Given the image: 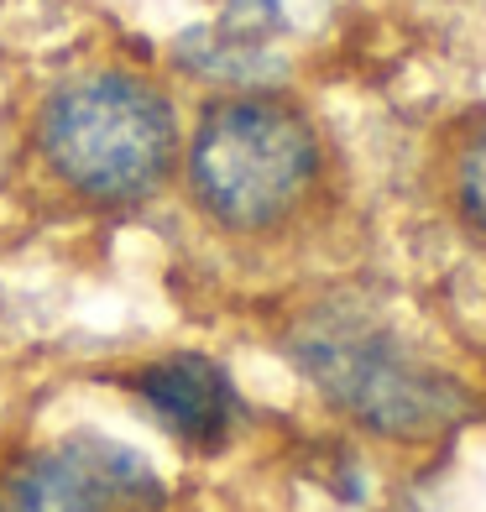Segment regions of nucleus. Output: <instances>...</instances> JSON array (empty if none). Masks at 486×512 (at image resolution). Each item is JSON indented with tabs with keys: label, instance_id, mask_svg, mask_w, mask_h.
I'll list each match as a JSON object with an SVG mask.
<instances>
[{
	"label": "nucleus",
	"instance_id": "nucleus-1",
	"mask_svg": "<svg viewBox=\"0 0 486 512\" xmlns=\"http://www.w3.org/2000/svg\"><path fill=\"white\" fill-rule=\"evenodd\" d=\"M37 152L63 189L89 204H142L178 162V115L157 84L105 68L48 95Z\"/></svg>",
	"mask_w": 486,
	"mask_h": 512
},
{
	"label": "nucleus",
	"instance_id": "nucleus-2",
	"mask_svg": "<svg viewBox=\"0 0 486 512\" xmlns=\"http://www.w3.org/2000/svg\"><path fill=\"white\" fill-rule=\"evenodd\" d=\"M319 162V131L309 115L283 95L246 89L199 115L189 189L225 230H272L309 199Z\"/></svg>",
	"mask_w": 486,
	"mask_h": 512
},
{
	"label": "nucleus",
	"instance_id": "nucleus-3",
	"mask_svg": "<svg viewBox=\"0 0 486 512\" xmlns=\"http://www.w3.org/2000/svg\"><path fill=\"white\" fill-rule=\"evenodd\" d=\"M288 356L340 413L387 439L445 434L471 408L460 382L413 361L398 335L340 304L298 319L288 330Z\"/></svg>",
	"mask_w": 486,
	"mask_h": 512
},
{
	"label": "nucleus",
	"instance_id": "nucleus-4",
	"mask_svg": "<svg viewBox=\"0 0 486 512\" xmlns=\"http://www.w3.org/2000/svg\"><path fill=\"white\" fill-rule=\"evenodd\" d=\"M162 502L152 465L105 434L42 445L0 476V512H157Z\"/></svg>",
	"mask_w": 486,
	"mask_h": 512
},
{
	"label": "nucleus",
	"instance_id": "nucleus-5",
	"mask_svg": "<svg viewBox=\"0 0 486 512\" xmlns=\"http://www.w3.org/2000/svg\"><path fill=\"white\" fill-rule=\"evenodd\" d=\"M131 392L152 408V418L178 439V445H189L199 455H215L230 439L236 413H241L225 366L210 361V356H199V351H178V356L147 361L131 377Z\"/></svg>",
	"mask_w": 486,
	"mask_h": 512
},
{
	"label": "nucleus",
	"instance_id": "nucleus-6",
	"mask_svg": "<svg viewBox=\"0 0 486 512\" xmlns=\"http://www.w3.org/2000/svg\"><path fill=\"white\" fill-rule=\"evenodd\" d=\"M455 204L476 236H486V115H476V126L466 131L455 157Z\"/></svg>",
	"mask_w": 486,
	"mask_h": 512
}]
</instances>
